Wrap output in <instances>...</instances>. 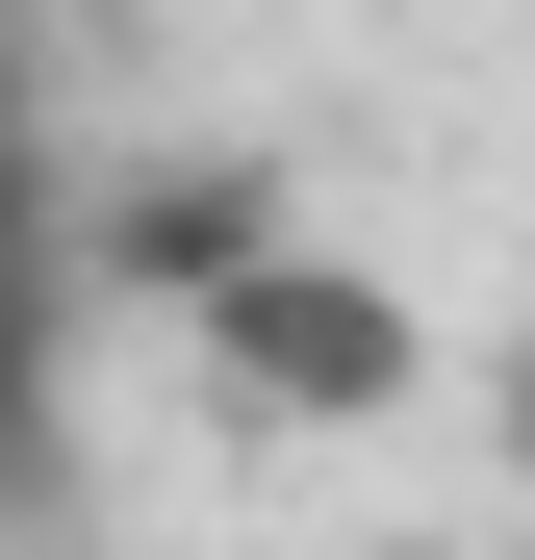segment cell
Masks as SVG:
<instances>
[{"mask_svg": "<svg viewBox=\"0 0 535 560\" xmlns=\"http://www.w3.org/2000/svg\"><path fill=\"white\" fill-rule=\"evenodd\" d=\"M178 357H205V408H230V433H306V458H332V433H408V408H433V306H408L383 255H332L306 205L255 230V255L205 280V306H178Z\"/></svg>", "mask_w": 535, "mask_h": 560, "instance_id": "6da1fadb", "label": "cell"}, {"mask_svg": "<svg viewBox=\"0 0 535 560\" xmlns=\"http://www.w3.org/2000/svg\"><path fill=\"white\" fill-rule=\"evenodd\" d=\"M0 280H77V178H51V51L0 0Z\"/></svg>", "mask_w": 535, "mask_h": 560, "instance_id": "277c9868", "label": "cell"}, {"mask_svg": "<svg viewBox=\"0 0 535 560\" xmlns=\"http://www.w3.org/2000/svg\"><path fill=\"white\" fill-rule=\"evenodd\" d=\"M103 510V433H77V280H0V560H51Z\"/></svg>", "mask_w": 535, "mask_h": 560, "instance_id": "3957f363", "label": "cell"}, {"mask_svg": "<svg viewBox=\"0 0 535 560\" xmlns=\"http://www.w3.org/2000/svg\"><path fill=\"white\" fill-rule=\"evenodd\" d=\"M255 230H281L255 153H128V178H77V306H153V331H178Z\"/></svg>", "mask_w": 535, "mask_h": 560, "instance_id": "7a4b0ae2", "label": "cell"}, {"mask_svg": "<svg viewBox=\"0 0 535 560\" xmlns=\"http://www.w3.org/2000/svg\"><path fill=\"white\" fill-rule=\"evenodd\" d=\"M485 458H510V510H535V331L485 357Z\"/></svg>", "mask_w": 535, "mask_h": 560, "instance_id": "5b68a950", "label": "cell"}]
</instances>
